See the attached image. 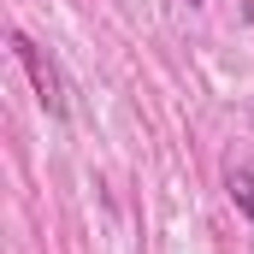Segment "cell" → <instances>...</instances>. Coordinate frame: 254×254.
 Here are the masks:
<instances>
[{
	"label": "cell",
	"instance_id": "6da1fadb",
	"mask_svg": "<svg viewBox=\"0 0 254 254\" xmlns=\"http://www.w3.org/2000/svg\"><path fill=\"white\" fill-rule=\"evenodd\" d=\"M12 54H18V65L30 71L42 113H48V119H65V113H71V101H65V77H60V65L48 60V48H36L24 30H12Z\"/></svg>",
	"mask_w": 254,
	"mask_h": 254
},
{
	"label": "cell",
	"instance_id": "7a4b0ae2",
	"mask_svg": "<svg viewBox=\"0 0 254 254\" xmlns=\"http://www.w3.org/2000/svg\"><path fill=\"white\" fill-rule=\"evenodd\" d=\"M225 190H231V201L249 213V225H254V172H249V166H237V172L225 178Z\"/></svg>",
	"mask_w": 254,
	"mask_h": 254
}]
</instances>
